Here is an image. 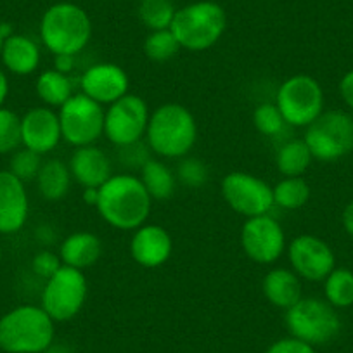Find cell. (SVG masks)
Listing matches in <instances>:
<instances>
[{
    "label": "cell",
    "mask_w": 353,
    "mask_h": 353,
    "mask_svg": "<svg viewBox=\"0 0 353 353\" xmlns=\"http://www.w3.org/2000/svg\"><path fill=\"white\" fill-rule=\"evenodd\" d=\"M151 199L139 176L118 173L111 175L99 188L96 208L108 225L120 230H135L149 219Z\"/></svg>",
    "instance_id": "cell-1"
},
{
    "label": "cell",
    "mask_w": 353,
    "mask_h": 353,
    "mask_svg": "<svg viewBox=\"0 0 353 353\" xmlns=\"http://www.w3.org/2000/svg\"><path fill=\"white\" fill-rule=\"evenodd\" d=\"M145 139L149 149L161 158H185L198 139L194 114L182 104H161L149 117Z\"/></svg>",
    "instance_id": "cell-2"
},
{
    "label": "cell",
    "mask_w": 353,
    "mask_h": 353,
    "mask_svg": "<svg viewBox=\"0 0 353 353\" xmlns=\"http://www.w3.org/2000/svg\"><path fill=\"white\" fill-rule=\"evenodd\" d=\"M54 341V321L42 307L19 305L0 317V350L43 353Z\"/></svg>",
    "instance_id": "cell-3"
},
{
    "label": "cell",
    "mask_w": 353,
    "mask_h": 353,
    "mask_svg": "<svg viewBox=\"0 0 353 353\" xmlns=\"http://www.w3.org/2000/svg\"><path fill=\"white\" fill-rule=\"evenodd\" d=\"M92 21L87 12L71 2L50 6L40 21V39L49 52L77 56L90 42Z\"/></svg>",
    "instance_id": "cell-4"
},
{
    "label": "cell",
    "mask_w": 353,
    "mask_h": 353,
    "mask_svg": "<svg viewBox=\"0 0 353 353\" xmlns=\"http://www.w3.org/2000/svg\"><path fill=\"white\" fill-rule=\"evenodd\" d=\"M225 26L227 16L222 6L212 0H201L176 9L170 32L181 49L201 52L212 49L222 39Z\"/></svg>",
    "instance_id": "cell-5"
},
{
    "label": "cell",
    "mask_w": 353,
    "mask_h": 353,
    "mask_svg": "<svg viewBox=\"0 0 353 353\" xmlns=\"http://www.w3.org/2000/svg\"><path fill=\"white\" fill-rule=\"evenodd\" d=\"M286 325L293 338L308 345H325L338 336L341 321L334 307L321 298H301L286 310Z\"/></svg>",
    "instance_id": "cell-6"
},
{
    "label": "cell",
    "mask_w": 353,
    "mask_h": 353,
    "mask_svg": "<svg viewBox=\"0 0 353 353\" xmlns=\"http://www.w3.org/2000/svg\"><path fill=\"white\" fill-rule=\"evenodd\" d=\"M276 106L291 127H308L324 113V92L310 74H293L281 83Z\"/></svg>",
    "instance_id": "cell-7"
},
{
    "label": "cell",
    "mask_w": 353,
    "mask_h": 353,
    "mask_svg": "<svg viewBox=\"0 0 353 353\" xmlns=\"http://www.w3.org/2000/svg\"><path fill=\"white\" fill-rule=\"evenodd\" d=\"M314 159L336 161L353 151V118L345 111H324L305 132Z\"/></svg>",
    "instance_id": "cell-8"
},
{
    "label": "cell",
    "mask_w": 353,
    "mask_h": 353,
    "mask_svg": "<svg viewBox=\"0 0 353 353\" xmlns=\"http://www.w3.org/2000/svg\"><path fill=\"white\" fill-rule=\"evenodd\" d=\"M87 296L88 283L85 274L63 265L52 277L46 281L40 307L54 322H66L80 314Z\"/></svg>",
    "instance_id": "cell-9"
},
{
    "label": "cell",
    "mask_w": 353,
    "mask_h": 353,
    "mask_svg": "<svg viewBox=\"0 0 353 353\" xmlns=\"http://www.w3.org/2000/svg\"><path fill=\"white\" fill-rule=\"evenodd\" d=\"M57 114H59L63 141L70 145L74 148L92 145L101 135H104L106 110L85 94H73L59 108Z\"/></svg>",
    "instance_id": "cell-10"
},
{
    "label": "cell",
    "mask_w": 353,
    "mask_h": 353,
    "mask_svg": "<svg viewBox=\"0 0 353 353\" xmlns=\"http://www.w3.org/2000/svg\"><path fill=\"white\" fill-rule=\"evenodd\" d=\"M222 196L230 210L246 219L267 215L276 206L274 188L246 172L227 173L222 181Z\"/></svg>",
    "instance_id": "cell-11"
},
{
    "label": "cell",
    "mask_w": 353,
    "mask_h": 353,
    "mask_svg": "<svg viewBox=\"0 0 353 353\" xmlns=\"http://www.w3.org/2000/svg\"><path fill=\"white\" fill-rule=\"evenodd\" d=\"M149 108L142 97L127 94L117 103L110 104L104 117V135L118 148L141 142L148 132Z\"/></svg>",
    "instance_id": "cell-12"
},
{
    "label": "cell",
    "mask_w": 353,
    "mask_h": 353,
    "mask_svg": "<svg viewBox=\"0 0 353 353\" xmlns=\"http://www.w3.org/2000/svg\"><path fill=\"white\" fill-rule=\"evenodd\" d=\"M241 246L254 263L270 265L286 251V234L274 216L267 215L246 219L241 229Z\"/></svg>",
    "instance_id": "cell-13"
},
{
    "label": "cell",
    "mask_w": 353,
    "mask_h": 353,
    "mask_svg": "<svg viewBox=\"0 0 353 353\" xmlns=\"http://www.w3.org/2000/svg\"><path fill=\"white\" fill-rule=\"evenodd\" d=\"M291 270L300 279L319 283L324 281L336 269V258L325 241L312 234L294 237L288 246Z\"/></svg>",
    "instance_id": "cell-14"
},
{
    "label": "cell",
    "mask_w": 353,
    "mask_h": 353,
    "mask_svg": "<svg viewBox=\"0 0 353 353\" xmlns=\"http://www.w3.org/2000/svg\"><path fill=\"white\" fill-rule=\"evenodd\" d=\"M128 74L114 63H97L83 71L80 77L81 94L99 103L113 104L128 94Z\"/></svg>",
    "instance_id": "cell-15"
},
{
    "label": "cell",
    "mask_w": 353,
    "mask_h": 353,
    "mask_svg": "<svg viewBox=\"0 0 353 353\" xmlns=\"http://www.w3.org/2000/svg\"><path fill=\"white\" fill-rule=\"evenodd\" d=\"M63 139L59 114L52 108H32L21 117V145L47 154L54 151Z\"/></svg>",
    "instance_id": "cell-16"
},
{
    "label": "cell",
    "mask_w": 353,
    "mask_h": 353,
    "mask_svg": "<svg viewBox=\"0 0 353 353\" xmlns=\"http://www.w3.org/2000/svg\"><path fill=\"white\" fill-rule=\"evenodd\" d=\"M30 212L25 182L9 170H0V234H14L23 229Z\"/></svg>",
    "instance_id": "cell-17"
},
{
    "label": "cell",
    "mask_w": 353,
    "mask_h": 353,
    "mask_svg": "<svg viewBox=\"0 0 353 353\" xmlns=\"http://www.w3.org/2000/svg\"><path fill=\"white\" fill-rule=\"evenodd\" d=\"M173 251V241L168 230L158 223H144L134 230L130 239V254L141 267L158 269L168 261Z\"/></svg>",
    "instance_id": "cell-18"
},
{
    "label": "cell",
    "mask_w": 353,
    "mask_h": 353,
    "mask_svg": "<svg viewBox=\"0 0 353 353\" xmlns=\"http://www.w3.org/2000/svg\"><path fill=\"white\" fill-rule=\"evenodd\" d=\"M68 166H70L73 181L78 182L83 189H99L113 175L108 154L94 144L74 149Z\"/></svg>",
    "instance_id": "cell-19"
},
{
    "label": "cell",
    "mask_w": 353,
    "mask_h": 353,
    "mask_svg": "<svg viewBox=\"0 0 353 353\" xmlns=\"http://www.w3.org/2000/svg\"><path fill=\"white\" fill-rule=\"evenodd\" d=\"M103 254V243L96 234L88 230L73 232L59 246V258L63 265L83 270L99 261Z\"/></svg>",
    "instance_id": "cell-20"
},
{
    "label": "cell",
    "mask_w": 353,
    "mask_h": 353,
    "mask_svg": "<svg viewBox=\"0 0 353 353\" xmlns=\"http://www.w3.org/2000/svg\"><path fill=\"white\" fill-rule=\"evenodd\" d=\"M0 59H2L6 70L19 74V77H26L39 70L40 49L35 40H32L30 37L12 33L4 40Z\"/></svg>",
    "instance_id": "cell-21"
},
{
    "label": "cell",
    "mask_w": 353,
    "mask_h": 353,
    "mask_svg": "<svg viewBox=\"0 0 353 353\" xmlns=\"http://www.w3.org/2000/svg\"><path fill=\"white\" fill-rule=\"evenodd\" d=\"M265 298L277 308L290 310L303 298L301 279L291 269H274L263 277L261 283Z\"/></svg>",
    "instance_id": "cell-22"
},
{
    "label": "cell",
    "mask_w": 353,
    "mask_h": 353,
    "mask_svg": "<svg viewBox=\"0 0 353 353\" xmlns=\"http://www.w3.org/2000/svg\"><path fill=\"white\" fill-rule=\"evenodd\" d=\"M35 181L40 194L47 201H59L70 191L73 176H71L70 166L64 165L61 159H49V161L42 163V168Z\"/></svg>",
    "instance_id": "cell-23"
},
{
    "label": "cell",
    "mask_w": 353,
    "mask_h": 353,
    "mask_svg": "<svg viewBox=\"0 0 353 353\" xmlns=\"http://www.w3.org/2000/svg\"><path fill=\"white\" fill-rule=\"evenodd\" d=\"M141 182L152 199H170L175 194L176 175L159 159L149 158L141 166Z\"/></svg>",
    "instance_id": "cell-24"
},
{
    "label": "cell",
    "mask_w": 353,
    "mask_h": 353,
    "mask_svg": "<svg viewBox=\"0 0 353 353\" xmlns=\"http://www.w3.org/2000/svg\"><path fill=\"white\" fill-rule=\"evenodd\" d=\"M35 90L47 108H61L74 94L71 78L57 70H47L40 73Z\"/></svg>",
    "instance_id": "cell-25"
},
{
    "label": "cell",
    "mask_w": 353,
    "mask_h": 353,
    "mask_svg": "<svg viewBox=\"0 0 353 353\" xmlns=\"http://www.w3.org/2000/svg\"><path fill=\"white\" fill-rule=\"evenodd\" d=\"M310 149L303 139H291L284 142L276 156V163L279 172L284 176H301L312 165Z\"/></svg>",
    "instance_id": "cell-26"
},
{
    "label": "cell",
    "mask_w": 353,
    "mask_h": 353,
    "mask_svg": "<svg viewBox=\"0 0 353 353\" xmlns=\"http://www.w3.org/2000/svg\"><path fill=\"white\" fill-rule=\"evenodd\" d=\"M310 199V185L301 176H284L274 188V205L294 212L303 208Z\"/></svg>",
    "instance_id": "cell-27"
},
{
    "label": "cell",
    "mask_w": 353,
    "mask_h": 353,
    "mask_svg": "<svg viewBox=\"0 0 353 353\" xmlns=\"http://www.w3.org/2000/svg\"><path fill=\"white\" fill-rule=\"evenodd\" d=\"M325 301L334 308L353 305V272L348 269H334L324 279Z\"/></svg>",
    "instance_id": "cell-28"
},
{
    "label": "cell",
    "mask_w": 353,
    "mask_h": 353,
    "mask_svg": "<svg viewBox=\"0 0 353 353\" xmlns=\"http://www.w3.org/2000/svg\"><path fill=\"white\" fill-rule=\"evenodd\" d=\"M175 12L172 0H141L139 4V18L151 32L170 30Z\"/></svg>",
    "instance_id": "cell-29"
},
{
    "label": "cell",
    "mask_w": 353,
    "mask_h": 353,
    "mask_svg": "<svg viewBox=\"0 0 353 353\" xmlns=\"http://www.w3.org/2000/svg\"><path fill=\"white\" fill-rule=\"evenodd\" d=\"M181 46L170 30L151 32L144 40V54L154 63H166L179 54Z\"/></svg>",
    "instance_id": "cell-30"
},
{
    "label": "cell",
    "mask_w": 353,
    "mask_h": 353,
    "mask_svg": "<svg viewBox=\"0 0 353 353\" xmlns=\"http://www.w3.org/2000/svg\"><path fill=\"white\" fill-rule=\"evenodd\" d=\"M21 145V118L8 108H0V154L18 151Z\"/></svg>",
    "instance_id": "cell-31"
},
{
    "label": "cell",
    "mask_w": 353,
    "mask_h": 353,
    "mask_svg": "<svg viewBox=\"0 0 353 353\" xmlns=\"http://www.w3.org/2000/svg\"><path fill=\"white\" fill-rule=\"evenodd\" d=\"M253 125L260 134L267 135V137H274V135L283 134L288 123L279 108L276 106V103H263L254 108Z\"/></svg>",
    "instance_id": "cell-32"
},
{
    "label": "cell",
    "mask_w": 353,
    "mask_h": 353,
    "mask_svg": "<svg viewBox=\"0 0 353 353\" xmlns=\"http://www.w3.org/2000/svg\"><path fill=\"white\" fill-rule=\"evenodd\" d=\"M40 168H42V154L32 151V149L23 148L19 151H14V154H12L9 172L18 176L19 181L30 182L37 179Z\"/></svg>",
    "instance_id": "cell-33"
},
{
    "label": "cell",
    "mask_w": 353,
    "mask_h": 353,
    "mask_svg": "<svg viewBox=\"0 0 353 353\" xmlns=\"http://www.w3.org/2000/svg\"><path fill=\"white\" fill-rule=\"evenodd\" d=\"M176 181H181L185 188L199 189L208 182V168L198 158H184L176 168Z\"/></svg>",
    "instance_id": "cell-34"
},
{
    "label": "cell",
    "mask_w": 353,
    "mask_h": 353,
    "mask_svg": "<svg viewBox=\"0 0 353 353\" xmlns=\"http://www.w3.org/2000/svg\"><path fill=\"white\" fill-rule=\"evenodd\" d=\"M61 267H63V261H61L59 254L52 253V251H40L32 260V270L46 281L52 277Z\"/></svg>",
    "instance_id": "cell-35"
},
{
    "label": "cell",
    "mask_w": 353,
    "mask_h": 353,
    "mask_svg": "<svg viewBox=\"0 0 353 353\" xmlns=\"http://www.w3.org/2000/svg\"><path fill=\"white\" fill-rule=\"evenodd\" d=\"M267 353H315V350L314 346L308 345V343L291 336V338H284L274 343V345L267 350Z\"/></svg>",
    "instance_id": "cell-36"
},
{
    "label": "cell",
    "mask_w": 353,
    "mask_h": 353,
    "mask_svg": "<svg viewBox=\"0 0 353 353\" xmlns=\"http://www.w3.org/2000/svg\"><path fill=\"white\" fill-rule=\"evenodd\" d=\"M339 94H341L346 106H350L353 110V70L348 71L341 78V81H339Z\"/></svg>",
    "instance_id": "cell-37"
},
{
    "label": "cell",
    "mask_w": 353,
    "mask_h": 353,
    "mask_svg": "<svg viewBox=\"0 0 353 353\" xmlns=\"http://www.w3.org/2000/svg\"><path fill=\"white\" fill-rule=\"evenodd\" d=\"M74 61H77V56H71V54H57V56H54V70L61 71L64 74H70L74 68Z\"/></svg>",
    "instance_id": "cell-38"
},
{
    "label": "cell",
    "mask_w": 353,
    "mask_h": 353,
    "mask_svg": "<svg viewBox=\"0 0 353 353\" xmlns=\"http://www.w3.org/2000/svg\"><path fill=\"white\" fill-rule=\"evenodd\" d=\"M343 227L353 237V201L348 203L345 212H343Z\"/></svg>",
    "instance_id": "cell-39"
},
{
    "label": "cell",
    "mask_w": 353,
    "mask_h": 353,
    "mask_svg": "<svg viewBox=\"0 0 353 353\" xmlns=\"http://www.w3.org/2000/svg\"><path fill=\"white\" fill-rule=\"evenodd\" d=\"M9 96V80L8 74L4 73V70H0V108L4 106L6 99Z\"/></svg>",
    "instance_id": "cell-40"
},
{
    "label": "cell",
    "mask_w": 353,
    "mask_h": 353,
    "mask_svg": "<svg viewBox=\"0 0 353 353\" xmlns=\"http://www.w3.org/2000/svg\"><path fill=\"white\" fill-rule=\"evenodd\" d=\"M97 199H99V189H94V188L83 189V201H85V205L96 206L97 205Z\"/></svg>",
    "instance_id": "cell-41"
},
{
    "label": "cell",
    "mask_w": 353,
    "mask_h": 353,
    "mask_svg": "<svg viewBox=\"0 0 353 353\" xmlns=\"http://www.w3.org/2000/svg\"><path fill=\"white\" fill-rule=\"evenodd\" d=\"M4 35H2V32H0V52H2V46H4Z\"/></svg>",
    "instance_id": "cell-42"
},
{
    "label": "cell",
    "mask_w": 353,
    "mask_h": 353,
    "mask_svg": "<svg viewBox=\"0 0 353 353\" xmlns=\"http://www.w3.org/2000/svg\"><path fill=\"white\" fill-rule=\"evenodd\" d=\"M0 261H2V248H0Z\"/></svg>",
    "instance_id": "cell-43"
}]
</instances>
